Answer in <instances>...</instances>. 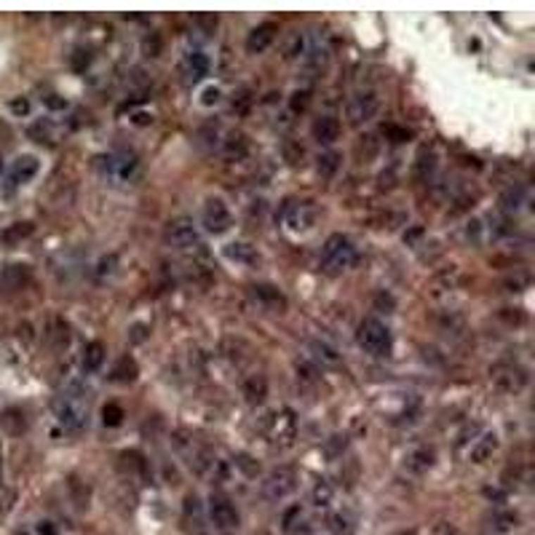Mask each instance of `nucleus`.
<instances>
[{
	"mask_svg": "<svg viewBox=\"0 0 535 535\" xmlns=\"http://www.w3.org/2000/svg\"><path fill=\"white\" fill-rule=\"evenodd\" d=\"M89 410H92V391L80 380L67 383L54 401V415H56L59 426L73 434L89 423Z\"/></svg>",
	"mask_w": 535,
	"mask_h": 535,
	"instance_id": "f257e3e1",
	"label": "nucleus"
},
{
	"mask_svg": "<svg viewBox=\"0 0 535 535\" xmlns=\"http://www.w3.org/2000/svg\"><path fill=\"white\" fill-rule=\"evenodd\" d=\"M353 260H356V249H353L348 236L334 233L327 239L324 249H321V268L327 273H343L346 268L353 265Z\"/></svg>",
	"mask_w": 535,
	"mask_h": 535,
	"instance_id": "f03ea898",
	"label": "nucleus"
},
{
	"mask_svg": "<svg viewBox=\"0 0 535 535\" xmlns=\"http://www.w3.org/2000/svg\"><path fill=\"white\" fill-rule=\"evenodd\" d=\"M356 343H359V348H364L367 353H372V356H388V353H391V346H394L388 327L377 319L361 321L359 329H356Z\"/></svg>",
	"mask_w": 535,
	"mask_h": 535,
	"instance_id": "7ed1b4c3",
	"label": "nucleus"
},
{
	"mask_svg": "<svg viewBox=\"0 0 535 535\" xmlns=\"http://www.w3.org/2000/svg\"><path fill=\"white\" fill-rule=\"evenodd\" d=\"M265 436L276 450L292 447L294 436H297V417L292 410H279L270 415L265 423Z\"/></svg>",
	"mask_w": 535,
	"mask_h": 535,
	"instance_id": "20e7f679",
	"label": "nucleus"
},
{
	"mask_svg": "<svg viewBox=\"0 0 535 535\" xmlns=\"http://www.w3.org/2000/svg\"><path fill=\"white\" fill-rule=\"evenodd\" d=\"M102 169L113 182H134L139 174V156L134 150H115L102 158Z\"/></svg>",
	"mask_w": 535,
	"mask_h": 535,
	"instance_id": "39448f33",
	"label": "nucleus"
},
{
	"mask_svg": "<svg viewBox=\"0 0 535 535\" xmlns=\"http://www.w3.org/2000/svg\"><path fill=\"white\" fill-rule=\"evenodd\" d=\"M294 487H297V474H294V468L279 466V468H273L265 477V482H263V495H265V501H273V503H276V501H284L287 495H292Z\"/></svg>",
	"mask_w": 535,
	"mask_h": 535,
	"instance_id": "423d86ee",
	"label": "nucleus"
},
{
	"mask_svg": "<svg viewBox=\"0 0 535 535\" xmlns=\"http://www.w3.org/2000/svg\"><path fill=\"white\" fill-rule=\"evenodd\" d=\"M209 517H212V524L220 530L222 535H236L241 527V517L236 506L227 501L225 495H212V503H209Z\"/></svg>",
	"mask_w": 535,
	"mask_h": 535,
	"instance_id": "0eeeda50",
	"label": "nucleus"
},
{
	"mask_svg": "<svg viewBox=\"0 0 535 535\" xmlns=\"http://www.w3.org/2000/svg\"><path fill=\"white\" fill-rule=\"evenodd\" d=\"M163 241H166V246L180 249V252H190V249L203 246V244H201L199 230H196V225H193L190 220H174L172 225L166 227Z\"/></svg>",
	"mask_w": 535,
	"mask_h": 535,
	"instance_id": "6e6552de",
	"label": "nucleus"
},
{
	"mask_svg": "<svg viewBox=\"0 0 535 535\" xmlns=\"http://www.w3.org/2000/svg\"><path fill=\"white\" fill-rule=\"evenodd\" d=\"M493 383L506 394H520L522 388L527 386V372L517 367V364H495L490 370Z\"/></svg>",
	"mask_w": 535,
	"mask_h": 535,
	"instance_id": "1a4fd4ad",
	"label": "nucleus"
},
{
	"mask_svg": "<svg viewBox=\"0 0 535 535\" xmlns=\"http://www.w3.org/2000/svg\"><path fill=\"white\" fill-rule=\"evenodd\" d=\"M377 110H380V99H377V94L361 92V94H356L351 102H348V120H351L353 126H361V123L372 120L374 115H377Z\"/></svg>",
	"mask_w": 535,
	"mask_h": 535,
	"instance_id": "9d476101",
	"label": "nucleus"
},
{
	"mask_svg": "<svg viewBox=\"0 0 535 535\" xmlns=\"http://www.w3.org/2000/svg\"><path fill=\"white\" fill-rule=\"evenodd\" d=\"M201 220H203V227L209 233H225L230 227V212H227L225 201L222 199H209L203 203V212H201Z\"/></svg>",
	"mask_w": 535,
	"mask_h": 535,
	"instance_id": "9b49d317",
	"label": "nucleus"
},
{
	"mask_svg": "<svg viewBox=\"0 0 535 535\" xmlns=\"http://www.w3.org/2000/svg\"><path fill=\"white\" fill-rule=\"evenodd\" d=\"M276 38H279V25H276V22H263V25H257L252 32L246 35V51L249 54L268 51Z\"/></svg>",
	"mask_w": 535,
	"mask_h": 535,
	"instance_id": "f8f14e48",
	"label": "nucleus"
},
{
	"mask_svg": "<svg viewBox=\"0 0 535 535\" xmlns=\"http://www.w3.org/2000/svg\"><path fill=\"white\" fill-rule=\"evenodd\" d=\"M313 139L319 142V145H334L337 139H340V132H343V126H340V120L334 118V115H319V118L313 120Z\"/></svg>",
	"mask_w": 535,
	"mask_h": 535,
	"instance_id": "ddd939ff",
	"label": "nucleus"
},
{
	"mask_svg": "<svg viewBox=\"0 0 535 535\" xmlns=\"http://www.w3.org/2000/svg\"><path fill=\"white\" fill-rule=\"evenodd\" d=\"M495 450H498V434L495 431H482L479 439H474V447L468 450V460L484 463V460L493 458Z\"/></svg>",
	"mask_w": 535,
	"mask_h": 535,
	"instance_id": "4468645a",
	"label": "nucleus"
},
{
	"mask_svg": "<svg viewBox=\"0 0 535 535\" xmlns=\"http://www.w3.org/2000/svg\"><path fill=\"white\" fill-rule=\"evenodd\" d=\"M182 75H185L187 83H196L203 75H209V56L201 51H190L182 59Z\"/></svg>",
	"mask_w": 535,
	"mask_h": 535,
	"instance_id": "2eb2a0df",
	"label": "nucleus"
},
{
	"mask_svg": "<svg viewBox=\"0 0 535 535\" xmlns=\"http://www.w3.org/2000/svg\"><path fill=\"white\" fill-rule=\"evenodd\" d=\"M252 297L260 303L263 308L268 310H284L287 308V297L276 289V287H270V284H260V287H252Z\"/></svg>",
	"mask_w": 535,
	"mask_h": 535,
	"instance_id": "dca6fc26",
	"label": "nucleus"
},
{
	"mask_svg": "<svg viewBox=\"0 0 535 535\" xmlns=\"http://www.w3.org/2000/svg\"><path fill=\"white\" fill-rule=\"evenodd\" d=\"M38 169L40 163L35 156H19L11 166V182L13 185H25V182H30L38 174Z\"/></svg>",
	"mask_w": 535,
	"mask_h": 535,
	"instance_id": "f3484780",
	"label": "nucleus"
},
{
	"mask_svg": "<svg viewBox=\"0 0 535 535\" xmlns=\"http://www.w3.org/2000/svg\"><path fill=\"white\" fill-rule=\"evenodd\" d=\"M268 396V380H265V374H249L246 380H244V399H246V404H263Z\"/></svg>",
	"mask_w": 535,
	"mask_h": 535,
	"instance_id": "a211bd4d",
	"label": "nucleus"
},
{
	"mask_svg": "<svg viewBox=\"0 0 535 535\" xmlns=\"http://www.w3.org/2000/svg\"><path fill=\"white\" fill-rule=\"evenodd\" d=\"M80 364H83V370H86V372H96V370L105 364V346H102L99 340L86 343V348H83V356H80Z\"/></svg>",
	"mask_w": 535,
	"mask_h": 535,
	"instance_id": "6ab92c4d",
	"label": "nucleus"
},
{
	"mask_svg": "<svg viewBox=\"0 0 535 535\" xmlns=\"http://www.w3.org/2000/svg\"><path fill=\"white\" fill-rule=\"evenodd\" d=\"M222 156L227 160H244L249 156V139L244 134H230L222 142Z\"/></svg>",
	"mask_w": 535,
	"mask_h": 535,
	"instance_id": "aec40b11",
	"label": "nucleus"
},
{
	"mask_svg": "<svg viewBox=\"0 0 535 535\" xmlns=\"http://www.w3.org/2000/svg\"><path fill=\"white\" fill-rule=\"evenodd\" d=\"M434 458H436L434 447H417L415 453L407 455V468L415 471V474H423V471L434 466Z\"/></svg>",
	"mask_w": 535,
	"mask_h": 535,
	"instance_id": "412c9836",
	"label": "nucleus"
},
{
	"mask_svg": "<svg viewBox=\"0 0 535 535\" xmlns=\"http://www.w3.org/2000/svg\"><path fill=\"white\" fill-rule=\"evenodd\" d=\"M310 222H313V212L306 203H292L287 209V225L292 230H306V227H310Z\"/></svg>",
	"mask_w": 535,
	"mask_h": 535,
	"instance_id": "4be33fe9",
	"label": "nucleus"
},
{
	"mask_svg": "<svg viewBox=\"0 0 535 535\" xmlns=\"http://www.w3.org/2000/svg\"><path fill=\"white\" fill-rule=\"evenodd\" d=\"M137 374H139V370H137V361L132 359V356H120L118 364L113 367V380L115 383H134L137 380Z\"/></svg>",
	"mask_w": 535,
	"mask_h": 535,
	"instance_id": "5701e85b",
	"label": "nucleus"
},
{
	"mask_svg": "<svg viewBox=\"0 0 535 535\" xmlns=\"http://www.w3.org/2000/svg\"><path fill=\"white\" fill-rule=\"evenodd\" d=\"M332 498H334V487L327 479H321L313 484V490H310V503H313L316 508H327L329 503H332Z\"/></svg>",
	"mask_w": 535,
	"mask_h": 535,
	"instance_id": "b1692460",
	"label": "nucleus"
},
{
	"mask_svg": "<svg viewBox=\"0 0 535 535\" xmlns=\"http://www.w3.org/2000/svg\"><path fill=\"white\" fill-rule=\"evenodd\" d=\"M340 153H334V150H327V153H321L319 156V163H316V169H319V174L324 177V180H332L334 174H337V169H340Z\"/></svg>",
	"mask_w": 535,
	"mask_h": 535,
	"instance_id": "393cba45",
	"label": "nucleus"
},
{
	"mask_svg": "<svg viewBox=\"0 0 535 535\" xmlns=\"http://www.w3.org/2000/svg\"><path fill=\"white\" fill-rule=\"evenodd\" d=\"M490 527H493L495 533H511V530H517V524H520V517L517 514H511V511H495L493 517H490Z\"/></svg>",
	"mask_w": 535,
	"mask_h": 535,
	"instance_id": "a878e982",
	"label": "nucleus"
},
{
	"mask_svg": "<svg viewBox=\"0 0 535 535\" xmlns=\"http://www.w3.org/2000/svg\"><path fill=\"white\" fill-rule=\"evenodd\" d=\"M310 351H313V356H316L319 361H324V364H340V353H337L329 343L313 340V343H310Z\"/></svg>",
	"mask_w": 535,
	"mask_h": 535,
	"instance_id": "bb28decb",
	"label": "nucleus"
},
{
	"mask_svg": "<svg viewBox=\"0 0 535 535\" xmlns=\"http://www.w3.org/2000/svg\"><path fill=\"white\" fill-rule=\"evenodd\" d=\"M123 417H126V413H123L120 404H105V407H102V423H105V426H110V428L120 426Z\"/></svg>",
	"mask_w": 535,
	"mask_h": 535,
	"instance_id": "cd10ccee",
	"label": "nucleus"
},
{
	"mask_svg": "<svg viewBox=\"0 0 535 535\" xmlns=\"http://www.w3.org/2000/svg\"><path fill=\"white\" fill-rule=\"evenodd\" d=\"M522 199H524V190L522 187H508L506 193H503V199H501V203H503V209H520L522 206Z\"/></svg>",
	"mask_w": 535,
	"mask_h": 535,
	"instance_id": "c85d7f7f",
	"label": "nucleus"
},
{
	"mask_svg": "<svg viewBox=\"0 0 535 535\" xmlns=\"http://www.w3.org/2000/svg\"><path fill=\"white\" fill-rule=\"evenodd\" d=\"M25 415L22 413H16V410H8V413L3 415V426L8 428L11 434H22L25 431V420H22Z\"/></svg>",
	"mask_w": 535,
	"mask_h": 535,
	"instance_id": "c756f323",
	"label": "nucleus"
},
{
	"mask_svg": "<svg viewBox=\"0 0 535 535\" xmlns=\"http://www.w3.org/2000/svg\"><path fill=\"white\" fill-rule=\"evenodd\" d=\"M54 346L56 348H67V343H70V329H67V324L62 319H56L54 321Z\"/></svg>",
	"mask_w": 535,
	"mask_h": 535,
	"instance_id": "7c9ffc66",
	"label": "nucleus"
},
{
	"mask_svg": "<svg viewBox=\"0 0 535 535\" xmlns=\"http://www.w3.org/2000/svg\"><path fill=\"white\" fill-rule=\"evenodd\" d=\"M227 257H233V260H244V263H254L252 246H246V244H230Z\"/></svg>",
	"mask_w": 535,
	"mask_h": 535,
	"instance_id": "2f4dec72",
	"label": "nucleus"
},
{
	"mask_svg": "<svg viewBox=\"0 0 535 535\" xmlns=\"http://www.w3.org/2000/svg\"><path fill=\"white\" fill-rule=\"evenodd\" d=\"M300 520H303V508L292 506L284 514V530H287V533H294V524H300Z\"/></svg>",
	"mask_w": 535,
	"mask_h": 535,
	"instance_id": "473e14b6",
	"label": "nucleus"
},
{
	"mask_svg": "<svg viewBox=\"0 0 535 535\" xmlns=\"http://www.w3.org/2000/svg\"><path fill=\"white\" fill-rule=\"evenodd\" d=\"M308 105H310V94L308 92H294L292 94V99H289L292 113H303V110H308Z\"/></svg>",
	"mask_w": 535,
	"mask_h": 535,
	"instance_id": "72a5a7b5",
	"label": "nucleus"
},
{
	"mask_svg": "<svg viewBox=\"0 0 535 535\" xmlns=\"http://www.w3.org/2000/svg\"><path fill=\"white\" fill-rule=\"evenodd\" d=\"M300 54H306V38L303 35H294L287 46V59H297Z\"/></svg>",
	"mask_w": 535,
	"mask_h": 535,
	"instance_id": "f704fd0d",
	"label": "nucleus"
},
{
	"mask_svg": "<svg viewBox=\"0 0 535 535\" xmlns=\"http://www.w3.org/2000/svg\"><path fill=\"white\" fill-rule=\"evenodd\" d=\"M142 51H145V56H158L160 54V38L153 32L150 38L142 40Z\"/></svg>",
	"mask_w": 535,
	"mask_h": 535,
	"instance_id": "c9c22d12",
	"label": "nucleus"
},
{
	"mask_svg": "<svg viewBox=\"0 0 535 535\" xmlns=\"http://www.w3.org/2000/svg\"><path fill=\"white\" fill-rule=\"evenodd\" d=\"M329 530H332L334 535H348L351 533V527H348V520L346 517H329Z\"/></svg>",
	"mask_w": 535,
	"mask_h": 535,
	"instance_id": "e433bc0d",
	"label": "nucleus"
},
{
	"mask_svg": "<svg viewBox=\"0 0 535 535\" xmlns=\"http://www.w3.org/2000/svg\"><path fill=\"white\" fill-rule=\"evenodd\" d=\"M30 233H32V225H30V222H19V225L11 227V230L6 233V239L16 241V239H25V236H30Z\"/></svg>",
	"mask_w": 535,
	"mask_h": 535,
	"instance_id": "4c0bfd02",
	"label": "nucleus"
},
{
	"mask_svg": "<svg viewBox=\"0 0 535 535\" xmlns=\"http://www.w3.org/2000/svg\"><path fill=\"white\" fill-rule=\"evenodd\" d=\"M431 169H434V156H431V153H423L420 160H417V174L426 177V172L431 174Z\"/></svg>",
	"mask_w": 535,
	"mask_h": 535,
	"instance_id": "58836bf2",
	"label": "nucleus"
},
{
	"mask_svg": "<svg viewBox=\"0 0 535 535\" xmlns=\"http://www.w3.org/2000/svg\"><path fill=\"white\" fill-rule=\"evenodd\" d=\"M201 102H203L206 107H209V105H217V102H220V89H217V86H209L206 92L201 94Z\"/></svg>",
	"mask_w": 535,
	"mask_h": 535,
	"instance_id": "ea45409f",
	"label": "nucleus"
},
{
	"mask_svg": "<svg viewBox=\"0 0 535 535\" xmlns=\"http://www.w3.org/2000/svg\"><path fill=\"white\" fill-rule=\"evenodd\" d=\"M115 263H118V260H115V254H110V257H102V263H99V270H96V273H99V276H105V273L110 276V273L115 270Z\"/></svg>",
	"mask_w": 535,
	"mask_h": 535,
	"instance_id": "a19ab883",
	"label": "nucleus"
},
{
	"mask_svg": "<svg viewBox=\"0 0 535 535\" xmlns=\"http://www.w3.org/2000/svg\"><path fill=\"white\" fill-rule=\"evenodd\" d=\"M297 374L303 377V380H316V370L306 364V361H297Z\"/></svg>",
	"mask_w": 535,
	"mask_h": 535,
	"instance_id": "79ce46f5",
	"label": "nucleus"
},
{
	"mask_svg": "<svg viewBox=\"0 0 535 535\" xmlns=\"http://www.w3.org/2000/svg\"><path fill=\"white\" fill-rule=\"evenodd\" d=\"M43 102L51 107V110H65V107H67L65 99H59L56 94H49V96H43Z\"/></svg>",
	"mask_w": 535,
	"mask_h": 535,
	"instance_id": "37998d69",
	"label": "nucleus"
},
{
	"mask_svg": "<svg viewBox=\"0 0 535 535\" xmlns=\"http://www.w3.org/2000/svg\"><path fill=\"white\" fill-rule=\"evenodd\" d=\"M11 110L16 113V115H27V113H30V102H27L25 96H22V99H13Z\"/></svg>",
	"mask_w": 535,
	"mask_h": 535,
	"instance_id": "c03bdc74",
	"label": "nucleus"
}]
</instances>
